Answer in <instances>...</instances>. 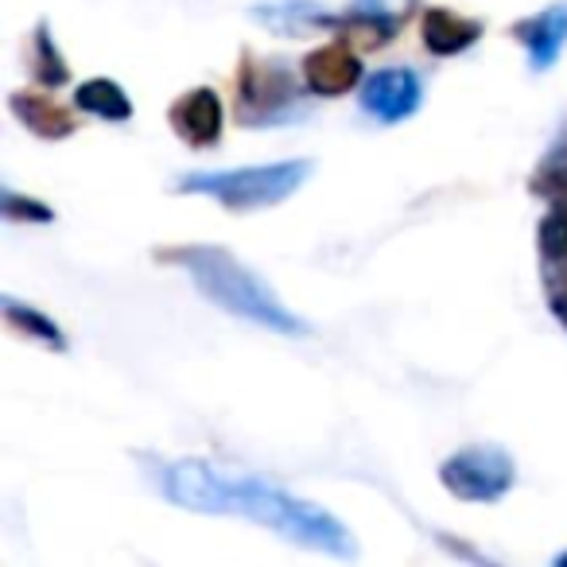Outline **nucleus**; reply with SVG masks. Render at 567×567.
<instances>
[{"mask_svg":"<svg viewBox=\"0 0 567 567\" xmlns=\"http://www.w3.org/2000/svg\"><path fill=\"white\" fill-rule=\"evenodd\" d=\"M156 486L172 505L210 517H241L272 528L300 548L323 551L334 559H358V540L323 505L296 497L265 474H237L206 458H175L156 466Z\"/></svg>","mask_w":567,"mask_h":567,"instance_id":"obj_1","label":"nucleus"},{"mask_svg":"<svg viewBox=\"0 0 567 567\" xmlns=\"http://www.w3.org/2000/svg\"><path fill=\"white\" fill-rule=\"evenodd\" d=\"M156 260L159 265L183 268L206 300L218 303L229 316L245 319V323H257L276 334H296V339L311 334L308 319H300L292 308H284L280 296L252 268H245L226 245H206V241L164 245V249H156Z\"/></svg>","mask_w":567,"mask_h":567,"instance_id":"obj_2","label":"nucleus"},{"mask_svg":"<svg viewBox=\"0 0 567 567\" xmlns=\"http://www.w3.org/2000/svg\"><path fill=\"white\" fill-rule=\"evenodd\" d=\"M316 175L311 159H276L257 167H229V172H190L175 179V190L183 195H206L221 203L226 210H265L280 206Z\"/></svg>","mask_w":567,"mask_h":567,"instance_id":"obj_3","label":"nucleus"},{"mask_svg":"<svg viewBox=\"0 0 567 567\" xmlns=\"http://www.w3.org/2000/svg\"><path fill=\"white\" fill-rule=\"evenodd\" d=\"M303 113L300 82L292 79L288 63L280 59L241 55L237 66V121L249 128H268L296 121Z\"/></svg>","mask_w":567,"mask_h":567,"instance_id":"obj_4","label":"nucleus"},{"mask_svg":"<svg viewBox=\"0 0 567 567\" xmlns=\"http://www.w3.org/2000/svg\"><path fill=\"white\" fill-rule=\"evenodd\" d=\"M440 482L451 497L471 505H494L517 482V463L505 447L494 443H478V447H463L455 455L443 458Z\"/></svg>","mask_w":567,"mask_h":567,"instance_id":"obj_5","label":"nucleus"},{"mask_svg":"<svg viewBox=\"0 0 567 567\" xmlns=\"http://www.w3.org/2000/svg\"><path fill=\"white\" fill-rule=\"evenodd\" d=\"M358 105L378 125H401V121L416 117L424 105V82L412 66H381L362 79Z\"/></svg>","mask_w":567,"mask_h":567,"instance_id":"obj_6","label":"nucleus"},{"mask_svg":"<svg viewBox=\"0 0 567 567\" xmlns=\"http://www.w3.org/2000/svg\"><path fill=\"white\" fill-rule=\"evenodd\" d=\"M303 71V86L308 94L316 97H342L350 94L354 86H362V59L354 55L347 40H334V43H323V48L308 51L300 63Z\"/></svg>","mask_w":567,"mask_h":567,"instance_id":"obj_7","label":"nucleus"},{"mask_svg":"<svg viewBox=\"0 0 567 567\" xmlns=\"http://www.w3.org/2000/svg\"><path fill=\"white\" fill-rule=\"evenodd\" d=\"M167 125L175 128L183 144L190 148H214L221 144V125H226V110H221L218 90L195 86L187 94H179L167 110Z\"/></svg>","mask_w":567,"mask_h":567,"instance_id":"obj_8","label":"nucleus"},{"mask_svg":"<svg viewBox=\"0 0 567 567\" xmlns=\"http://www.w3.org/2000/svg\"><path fill=\"white\" fill-rule=\"evenodd\" d=\"M513 40L525 48L528 66H533L536 74L551 71L567 48V0L564 4H548V9L536 12V17L517 20V24H513Z\"/></svg>","mask_w":567,"mask_h":567,"instance_id":"obj_9","label":"nucleus"},{"mask_svg":"<svg viewBox=\"0 0 567 567\" xmlns=\"http://www.w3.org/2000/svg\"><path fill=\"white\" fill-rule=\"evenodd\" d=\"M482 32H486L482 20L463 17V12H455V9H443V4L424 9V17H420V40H424L427 55H435V59L463 55V51H471L474 43L482 40Z\"/></svg>","mask_w":567,"mask_h":567,"instance_id":"obj_10","label":"nucleus"},{"mask_svg":"<svg viewBox=\"0 0 567 567\" xmlns=\"http://www.w3.org/2000/svg\"><path fill=\"white\" fill-rule=\"evenodd\" d=\"M412 0H354L342 17V32L362 35L365 48H389L409 20Z\"/></svg>","mask_w":567,"mask_h":567,"instance_id":"obj_11","label":"nucleus"},{"mask_svg":"<svg viewBox=\"0 0 567 567\" xmlns=\"http://www.w3.org/2000/svg\"><path fill=\"white\" fill-rule=\"evenodd\" d=\"M9 105H12V117H17L24 128H32L35 136H43V141H66V136L79 133V117L48 94L12 90Z\"/></svg>","mask_w":567,"mask_h":567,"instance_id":"obj_12","label":"nucleus"},{"mask_svg":"<svg viewBox=\"0 0 567 567\" xmlns=\"http://www.w3.org/2000/svg\"><path fill=\"white\" fill-rule=\"evenodd\" d=\"M252 20L280 35H308V32H327V28H342V17L327 12L316 0H280V4H257Z\"/></svg>","mask_w":567,"mask_h":567,"instance_id":"obj_13","label":"nucleus"},{"mask_svg":"<svg viewBox=\"0 0 567 567\" xmlns=\"http://www.w3.org/2000/svg\"><path fill=\"white\" fill-rule=\"evenodd\" d=\"M74 110L90 113L97 121H110V125H121V121H133V97L113 79H90L74 90Z\"/></svg>","mask_w":567,"mask_h":567,"instance_id":"obj_14","label":"nucleus"},{"mask_svg":"<svg viewBox=\"0 0 567 567\" xmlns=\"http://www.w3.org/2000/svg\"><path fill=\"white\" fill-rule=\"evenodd\" d=\"M0 308H4V319H9L12 331L28 334L32 342L55 350V354H63V350H66V334L59 331L55 319L43 316L40 308H32V303H20L17 296H4V300H0Z\"/></svg>","mask_w":567,"mask_h":567,"instance_id":"obj_15","label":"nucleus"},{"mask_svg":"<svg viewBox=\"0 0 567 567\" xmlns=\"http://www.w3.org/2000/svg\"><path fill=\"white\" fill-rule=\"evenodd\" d=\"M32 79L48 90H59L63 82H71V63H66L63 51H59L48 20H40L32 32Z\"/></svg>","mask_w":567,"mask_h":567,"instance_id":"obj_16","label":"nucleus"},{"mask_svg":"<svg viewBox=\"0 0 567 567\" xmlns=\"http://www.w3.org/2000/svg\"><path fill=\"white\" fill-rule=\"evenodd\" d=\"M528 190L540 198H551V203H559V198L567 195V144H556V148L540 159L536 175L528 179Z\"/></svg>","mask_w":567,"mask_h":567,"instance_id":"obj_17","label":"nucleus"},{"mask_svg":"<svg viewBox=\"0 0 567 567\" xmlns=\"http://www.w3.org/2000/svg\"><path fill=\"white\" fill-rule=\"evenodd\" d=\"M0 214H4L9 221H43V226L55 221V210H51V206L35 203V198H24L12 187L0 190Z\"/></svg>","mask_w":567,"mask_h":567,"instance_id":"obj_18","label":"nucleus"},{"mask_svg":"<svg viewBox=\"0 0 567 567\" xmlns=\"http://www.w3.org/2000/svg\"><path fill=\"white\" fill-rule=\"evenodd\" d=\"M548 308H551V316L567 327V292H548Z\"/></svg>","mask_w":567,"mask_h":567,"instance_id":"obj_19","label":"nucleus"},{"mask_svg":"<svg viewBox=\"0 0 567 567\" xmlns=\"http://www.w3.org/2000/svg\"><path fill=\"white\" fill-rule=\"evenodd\" d=\"M551 564H556V567H567V551H559V556L551 559Z\"/></svg>","mask_w":567,"mask_h":567,"instance_id":"obj_20","label":"nucleus"}]
</instances>
